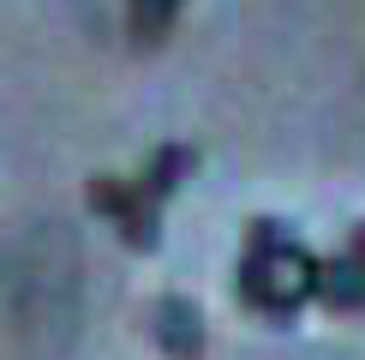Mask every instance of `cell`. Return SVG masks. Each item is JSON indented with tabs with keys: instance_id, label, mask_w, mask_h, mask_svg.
Segmentation results:
<instances>
[{
	"instance_id": "obj_1",
	"label": "cell",
	"mask_w": 365,
	"mask_h": 360,
	"mask_svg": "<svg viewBox=\"0 0 365 360\" xmlns=\"http://www.w3.org/2000/svg\"><path fill=\"white\" fill-rule=\"evenodd\" d=\"M317 276H324V264H317L282 222H257L246 259H240V300L257 306L264 319H294V312L317 294Z\"/></svg>"
},
{
	"instance_id": "obj_2",
	"label": "cell",
	"mask_w": 365,
	"mask_h": 360,
	"mask_svg": "<svg viewBox=\"0 0 365 360\" xmlns=\"http://www.w3.org/2000/svg\"><path fill=\"white\" fill-rule=\"evenodd\" d=\"M90 210L96 216H108L114 229H120V240L126 246H138V252H150L162 240V204L150 199V192L138 186V180H120V174H96L90 180Z\"/></svg>"
},
{
	"instance_id": "obj_5",
	"label": "cell",
	"mask_w": 365,
	"mask_h": 360,
	"mask_svg": "<svg viewBox=\"0 0 365 360\" xmlns=\"http://www.w3.org/2000/svg\"><path fill=\"white\" fill-rule=\"evenodd\" d=\"M180 19V0H126V30H132V49H162L168 30Z\"/></svg>"
},
{
	"instance_id": "obj_4",
	"label": "cell",
	"mask_w": 365,
	"mask_h": 360,
	"mask_svg": "<svg viewBox=\"0 0 365 360\" xmlns=\"http://www.w3.org/2000/svg\"><path fill=\"white\" fill-rule=\"evenodd\" d=\"M192 169H197V150H192V144H162V150H150L138 186H144L156 204H168L174 192H180V180H192Z\"/></svg>"
},
{
	"instance_id": "obj_6",
	"label": "cell",
	"mask_w": 365,
	"mask_h": 360,
	"mask_svg": "<svg viewBox=\"0 0 365 360\" xmlns=\"http://www.w3.org/2000/svg\"><path fill=\"white\" fill-rule=\"evenodd\" d=\"M317 294L336 300V306H365V259L341 252L336 264H324V276H317Z\"/></svg>"
},
{
	"instance_id": "obj_3",
	"label": "cell",
	"mask_w": 365,
	"mask_h": 360,
	"mask_svg": "<svg viewBox=\"0 0 365 360\" xmlns=\"http://www.w3.org/2000/svg\"><path fill=\"white\" fill-rule=\"evenodd\" d=\"M156 336H162V349H168L174 360H197L204 354V319H197V306L180 300V294H168L156 306Z\"/></svg>"
}]
</instances>
